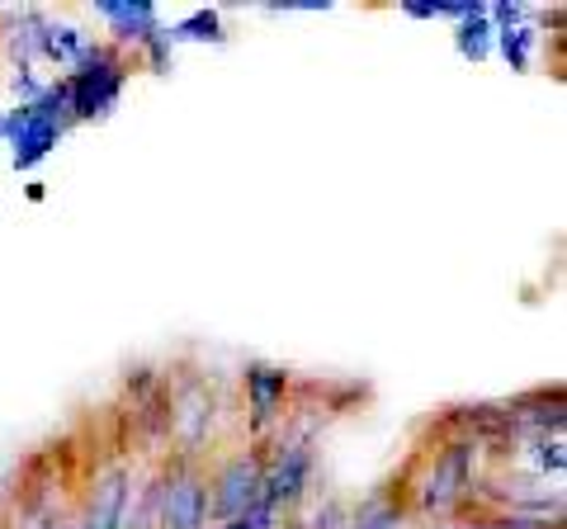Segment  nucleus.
Returning a JSON list of instances; mask_svg holds the SVG:
<instances>
[{"instance_id": "obj_10", "label": "nucleus", "mask_w": 567, "mask_h": 529, "mask_svg": "<svg viewBox=\"0 0 567 529\" xmlns=\"http://www.w3.org/2000/svg\"><path fill=\"white\" fill-rule=\"evenodd\" d=\"M492 39H496V29L487 20V10H477V14H468V20H458L454 43H458V52H464L468 62H487L492 58Z\"/></svg>"}, {"instance_id": "obj_3", "label": "nucleus", "mask_w": 567, "mask_h": 529, "mask_svg": "<svg viewBox=\"0 0 567 529\" xmlns=\"http://www.w3.org/2000/svg\"><path fill=\"white\" fill-rule=\"evenodd\" d=\"M58 123H43L39 114H33V104H20V110H10L6 118H0V137L14 147V170H33L43 162V156L62 143Z\"/></svg>"}, {"instance_id": "obj_9", "label": "nucleus", "mask_w": 567, "mask_h": 529, "mask_svg": "<svg viewBox=\"0 0 567 529\" xmlns=\"http://www.w3.org/2000/svg\"><path fill=\"white\" fill-rule=\"evenodd\" d=\"M39 52H43L48 62H58V66H76L81 52H85V33L71 29V24H43Z\"/></svg>"}, {"instance_id": "obj_11", "label": "nucleus", "mask_w": 567, "mask_h": 529, "mask_svg": "<svg viewBox=\"0 0 567 529\" xmlns=\"http://www.w3.org/2000/svg\"><path fill=\"white\" fill-rule=\"evenodd\" d=\"M171 33V43H223L227 33H223V20H218V10H199V14H189L185 24H175L166 29Z\"/></svg>"}, {"instance_id": "obj_15", "label": "nucleus", "mask_w": 567, "mask_h": 529, "mask_svg": "<svg viewBox=\"0 0 567 529\" xmlns=\"http://www.w3.org/2000/svg\"><path fill=\"white\" fill-rule=\"evenodd\" d=\"M539 464H544L548 473H563V439H558V435H554V439H548V435L539 439Z\"/></svg>"}, {"instance_id": "obj_16", "label": "nucleus", "mask_w": 567, "mask_h": 529, "mask_svg": "<svg viewBox=\"0 0 567 529\" xmlns=\"http://www.w3.org/2000/svg\"><path fill=\"white\" fill-rule=\"evenodd\" d=\"M39 529H76L71 520H48V525H39Z\"/></svg>"}, {"instance_id": "obj_7", "label": "nucleus", "mask_w": 567, "mask_h": 529, "mask_svg": "<svg viewBox=\"0 0 567 529\" xmlns=\"http://www.w3.org/2000/svg\"><path fill=\"white\" fill-rule=\"evenodd\" d=\"M100 14L114 24L118 43H137V48L147 43L156 29H162V24H156V6H147V0H123V6H118V0H104Z\"/></svg>"}, {"instance_id": "obj_2", "label": "nucleus", "mask_w": 567, "mask_h": 529, "mask_svg": "<svg viewBox=\"0 0 567 529\" xmlns=\"http://www.w3.org/2000/svg\"><path fill=\"white\" fill-rule=\"evenodd\" d=\"M218 491H213V516H218L223 525L227 520H241L251 506H260V491H265V468H260V458L256 454H246V458H233L223 473H218V483H213Z\"/></svg>"}, {"instance_id": "obj_14", "label": "nucleus", "mask_w": 567, "mask_h": 529, "mask_svg": "<svg viewBox=\"0 0 567 529\" xmlns=\"http://www.w3.org/2000/svg\"><path fill=\"white\" fill-rule=\"evenodd\" d=\"M142 48H147V58H152V72H166V66H171V48H175V43H171V33H166V29H156Z\"/></svg>"}, {"instance_id": "obj_5", "label": "nucleus", "mask_w": 567, "mask_h": 529, "mask_svg": "<svg viewBox=\"0 0 567 529\" xmlns=\"http://www.w3.org/2000/svg\"><path fill=\"white\" fill-rule=\"evenodd\" d=\"M208 520V491L194 473H181L162 487V529H204Z\"/></svg>"}, {"instance_id": "obj_6", "label": "nucleus", "mask_w": 567, "mask_h": 529, "mask_svg": "<svg viewBox=\"0 0 567 529\" xmlns=\"http://www.w3.org/2000/svg\"><path fill=\"white\" fill-rule=\"evenodd\" d=\"M308 468H312V454L303 445H289V449H279V458L270 464V473H265V491H260V501L265 506H289L303 497V487H308Z\"/></svg>"}, {"instance_id": "obj_8", "label": "nucleus", "mask_w": 567, "mask_h": 529, "mask_svg": "<svg viewBox=\"0 0 567 529\" xmlns=\"http://www.w3.org/2000/svg\"><path fill=\"white\" fill-rule=\"evenodd\" d=\"M284 387H289V378H284L279 369H270V364H251V369H246V393H251V421H256V431H265L279 416Z\"/></svg>"}, {"instance_id": "obj_12", "label": "nucleus", "mask_w": 567, "mask_h": 529, "mask_svg": "<svg viewBox=\"0 0 567 529\" xmlns=\"http://www.w3.org/2000/svg\"><path fill=\"white\" fill-rule=\"evenodd\" d=\"M496 48H502V58L511 62V72H525L529 66V48H535V29L525 24H511V29H496Z\"/></svg>"}, {"instance_id": "obj_13", "label": "nucleus", "mask_w": 567, "mask_h": 529, "mask_svg": "<svg viewBox=\"0 0 567 529\" xmlns=\"http://www.w3.org/2000/svg\"><path fill=\"white\" fill-rule=\"evenodd\" d=\"M398 520H402V506L398 501H369V506H360V516H354L346 529H398Z\"/></svg>"}, {"instance_id": "obj_4", "label": "nucleus", "mask_w": 567, "mask_h": 529, "mask_svg": "<svg viewBox=\"0 0 567 529\" xmlns=\"http://www.w3.org/2000/svg\"><path fill=\"white\" fill-rule=\"evenodd\" d=\"M468 478H473V445L468 439H458V445H450L445 454L435 458L431 478L421 483V506L425 510H450L458 497H464Z\"/></svg>"}, {"instance_id": "obj_1", "label": "nucleus", "mask_w": 567, "mask_h": 529, "mask_svg": "<svg viewBox=\"0 0 567 529\" xmlns=\"http://www.w3.org/2000/svg\"><path fill=\"white\" fill-rule=\"evenodd\" d=\"M123 81H128V66L114 48H91L85 43L81 62L71 66L66 76V91H71V123H85V118H104L114 110V100L123 95Z\"/></svg>"}]
</instances>
